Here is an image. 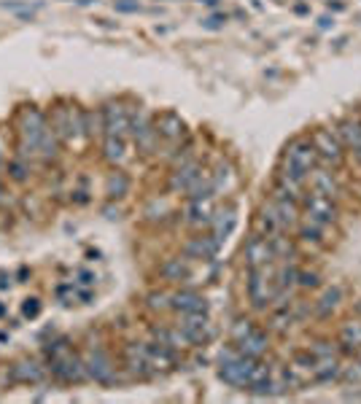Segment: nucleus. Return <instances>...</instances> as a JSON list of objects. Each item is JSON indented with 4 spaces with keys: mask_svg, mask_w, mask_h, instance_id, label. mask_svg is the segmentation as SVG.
Here are the masks:
<instances>
[{
    "mask_svg": "<svg viewBox=\"0 0 361 404\" xmlns=\"http://www.w3.org/2000/svg\"><path fill=\"white\" fill-rule=\"evenodd\" d=\"M321 286V275L318 269H310V267H299L296 272V288H305V291H313Z\"/></svg>",
    "mask_w": 361,
    "mask_h": 404,
    "instance_id": "29",
    "label": "nucleus"
},
{
    "mask_svg": "<svg viewBox=\"0 0 361 404\" xmlns=\"http://www.w3.org/2000/svg\"><path fill=\"white\" fill-rule=\"evenodd\" d=\"M154 127H157L160 138L170 140V143H178V140L187 138V124H184V119H181L178 113H173V111H165L160 119L154 121Z\"/></svg>",
    "mask_w": 361,
    "mask_h": 404,
    "instance_id": "16",
    "label": "nucleus"
},
{
    "mask_svg": "<svg viewBox=\"0 0 361 404\" xmlns=\"http://www.w3.org/2000/svg\"><path fill=\"white\" fill-rule=\"evenodd\" d=\"M308 353L313 359H326V356H337V348L335 342H329V340H316Z\"/></svg>",
    "mask_w": 361,
    "mask_h": 404,
    "instance_id": "30",
    "label": "nucleus"
},
{
    "mask_svg": "<svg viewBox=\"0 0 361 404\" xmlns=\"http://www.w3.org/2000/svg\"><path fill=\"white\" fill-rule=\"evenodd\" d=\"M38 310H40L38 299H33V305H25V315H38Z\"/></svg>",
    "mask_w": 361,
    "mask_h": 404,
    "instance_id": "37",
    "label": "nucleus"
},
{
    "mask_svg": "<svg viewBox=\"0 0 361 404\" xmlns=\"http://www.w3.org/2000/svg\"><path fill=\"white\" fill-rule=\"evenodd\" d=\"M313 377H316V383H337V380H343V364H340L337 356L316 359V364H313Z\"/></svg>",
    "mask_w": 361,
    "mask_h": 404,
    "instance_id": "21",
    "label": "nucleus"
},
{
    "mask_svg": "<svg viewBox=\"0 0 361 404\" xmlns=\"http://www.w3.org/2000/svg\"><path fill=\"white\" fill-rule=\"evenodd\" d=\"M332 25H335V19H329V16H323V19H321V25H318V27H321V30H326V27H332Z\"/></svg>",
    "mask_w": 361,
    "mask_h": 404,
    "instance_id": "39",
    "label": "nucleus"
},
{
    "mask_svg": "<svg viewBox=\"0 0 361 404\" xmlns=\"http://www.w3.org/2000/svg\"><path fill=\"white\" fill-rule=\"evenodd\" d=\"M200 173H202L200 159H189V162H184V164H178V167H173V175H170V189L187 194L189 186L197 181V175Z\"/></svg>",
    "mask_w": 361,
    "mask_h": 404,
    "instance_id": "17",
    "label": "nucleus"
},
{
    "mask_svg": "<svg viewBox=\"0 0 361 404\" xmlns=\"http://www.w3.org/2000/svg\"><path fill=\"white\" fill-rule=\"evenodd\" d=\"M189 345H208L213 340V326L208 321V313H181V321L175 323Z\"/></svg>",
    "mask_w": 361,
    "mask_h": 404,
    "instance_id": "6",
    "label": "nucleus"
},
{
    "mask_svg": "<svg viewBox=\"0 0 361 404\" xmlns=\"http://www.w3.org/2000/svg\"><path fill=\"white\" fill-rule=\"evenodd\" d=\"M84 366H87V377L100 383V386H113L119 377H116V366L108 359L106 350L100 348H89L84 356Z\"/></svg>",
    "mask_w": 361,
    "mask_h": 404,
    "instance_id": "7",
    "label": "nucleus"
},
{
    "mask_svg": "<svg viewBox=\"0 0 361 404\" xmlns=\"http://www.w3.org/2000/svg\"><path fill=\"white\" fill-rule=\"evenodd\" d=\"M218 248H221V242L216 240L213 235H205V237H191V240L184 245V254L189 259H213L218 254Z\"/></svg>",
    "mask_w": 361,
    "mask_h": 404,
    "instance_id": "20",
    "label": "nucleus"
},
{
    "mask_svg": "<svg viewBox=\"0 0 361 404\" xmlns=\"http://www.w3.org/2000/svg\"><path fill=\"white\" fill-rule=\"evenodd\" d=\"M267 240H270V245H272V254H275V259H294L296 245H294V240L289 237V232L272 235V237H267Z\"/></svg>",
    "mask_w": 361,
    "mask_h": 404,
    "instance_id": "26",
    "label": "nucleus"
},
{
    "mask_svg": "<svg viewBox=\"0 0 361 404\" xmlns=\"http://www.w3.org/2000/svg\"><path fill=\"white\" fill-rule=\"evenodd\" d=\"M127 369L133 372V377H138V380H148V377H154L157 375V369L151 366V361H148V356H146V345H130L127 348Z\"/></svg>",
    "mask_w": 361,
    "mask_h": 404,
    "instance_id": "14",
    "label": "nucleus"
},
{
    "mask_svg": "<svg viewBox=\"0 0 361 404\" xmlns=\"http://www.w3.org/2000/svg\"><path fill=\"white\" fill-rule=\"evenodd\" d=\"M256 364H259V359H251V356L240 353L235 348V342H232V345L221 348V353H218V380H224L232 388L245 391L251 386Z\"/></svg>",
    "mask_w": 361,
    "mask_h": 404,
    "instance_id": "1",
    "label": "nucleus"
},
{
    "mask_svg": "<svg viewBox=\"0 0 361 404\" xmlns=\"http://www.w3.org/2000/svg\"><path fill=\"white\" fill-rule=\"evenodd\" d=\"M43 366L35 361H22V364H16L11 369V377L16 380V383H40L43 380Z\"/></svg>",
    "mask_w": 361,
    "mask_h": 404,
    "instance_id": "24",
    "label": "nucleus"
},
{
    "mask_svg": "<svg viewBox=\"0 0 361 404\" xmlns=\"http://www.w3.org/2000/svg\"><path fill=\"white\" fill-rule=\"evenodd\" d=\"M235 348L240 350V353H245V356H251V359H265V353H267V335L259 332L254 326L248 335L235 340Z\"/></svg>",
    "mask_w": 361,
    "mask_h": 404,
    "instance_id": "19",
    "label": "nucleus"
},
{
    "mask_svg": "<svg viewBox=\"0 0 361 404\" xmlns=\"http://www.w3.org/2000/svg\"><path fill=\"white\" fill-rule=\"evenodd\" d=\"M213 197H197V200H189V208H187V221L189 227L194 229H202V227H211V221H213Z\"/></svg>",
    "mask_w": 361,
    "mask_h": 404,
    "instance_id": "11",
    "label": "nucleus"
},
{
    "mask_svg": "<svg viewBox=\"0 0 361 404\" xmlns=\"http://www.w3.org/2000/svg\"><path fill=\"white\" fill-rule=\"evenodd\" d=\"M200 3H208V6H216V3H218V0H200Z\"/></svg>",
    "mask_w": 361,
    "mask_h": 404,
    "instance_id": "41",
    "label": "nucleus"
},
{
    "mask_svg": "<svg viewBox=\"0 0 361 404\" xmlns=\"http://www.w3.org/2000/svg\"><path fill=\"white\" fill-rule=\"evenodd\" d=\"M356 313H361V302H359V305H356Z\"/></svg>",
    "mask_w": 361,
    "mask_h": 404,
    "instance_id": "42",
    "label": "nucleus"
},
{
    "mask_svg": "<svg viewBox=\"0 0 361 404\" xmlns=\"http://www.w3.org/2000/svg\"><path fill=\"white\" fill-rule=\"evenodd\" d=\"M127 189H130V181H127V175H124V173H111V175H108L106 194L111 197V200L124 197V194H127Z\"/></svg>",
    "mask_w": 361,
    "mask_h": 404,
    "instance_id": "28",
    "label": "nucleus"
},
{
    "mask_svg": "<svg viewBox=\"0 0 361 404\" xmlns=\"http://www.w3.org/2000/svg\"><path fill=\"white\" fill-rule=\"evenodd\" d=\"M340 350H343V353H356V350H361V318H353V321L343 323V329H340Z\"/></svg>",
    "mask_w": 361,
    "mask_h": 404,
    "instance_id": "23",
    "label": "nucleus"
},
{
    "mask_svg": "<svg viewBox=\"0 0 361 404\" xmlns=\"http://www.w3.org/2000/svg\"><path fill=\"white\" fill-rule=\"evenodd\" d=\"M337 138L345 151L353 154V159L361 164V116H345L337 121Z\"/></svg>",
    "mask_w": 361,
    "mask_h": 404,
    "instance_id": "8",
    "label": "nucleus"
},
{
    "mask_svg": "<svg viewBox=\"0 0 361 404\" xmlns=\"http://www.w3.org/2000/svg\"><path fill=\"white\" fill-rule=\"evenodd\" d=\"M89 3H94V0H79V6H89Z\"/></svg>",
    "mask_w": 361,
    "mask_h": 404,
    "instance_id": "40",
    "label": "nucleus"
},
{
    "mask_svg": "<svg viewBox=\"0 0 361 404\" xmlns=\"http://www.w3.org/2000/svg\"><path fill=\"white\" fill-rule=\"evenodd\" d=\"M299 208H302V215H308L313 221H321L326 227L337 224V218H340V211H337L335 200H329V197H323V194H316V191H305Z\"/></svg>",
    "mask_w": 361,
    "mask_h": 404,
    "instance_id": "5",
    "label": "nucleus"
},
{
    "mask_svg": "<svg viewBox=\"0 0 361 404\" xmlns=\"http://www.w3.org/2000/svg\"><path fill=\"white\" fill-rule=\"evenodd\" d=\"M283 164L289 167H296V170H305L310 173L316 164H318V154H316V146L310 138H294L289 140L286 148H283Z\"/></svg>",
    "mask_w": 361,
    "mask_h": 404,
    "instance_id": "4",
    "label": "nucleus"
},
{
    "mask_svg": "<svg viewBox=\"0 0 361 404\" xmlns=\"http://www.w3.org/2000/svg\"><path fill=\"white\" fill-rule=\"evenodd\" d=\"M343 377H345V380H353V383H361V361L350 364V366H343Z\"/></svg>",
    "mask_w": 361,
    "mask_h": 404,
    "instance_id": "33",
    "label": "nucleus"
},
{
    "mask_svg": "<svg viewBox=\"0 0 361 404\" xmlns=\"http://www.w3.org/2000/svg\"><path fill=\"white\" fill-rule=\"evenodd\" d=\"M340 302H343V286H329V288H323L321 296L313 302V310H316L318 318H329V315L340 308Z\"/></svg>",
    "mask_w": 361,
    "mask_h": 404,
    "instance_id": "22",
    "label": "nucleus"
},
{
    "mask_svg": "<svg viewBox=\"0 0 361 404\" xmlns=\"http://www.w3.org/2000/svg\"><path fill=\"white\" fill-rule=\"evenodd\" d=\"M235 227H238V211H235V208H221V211H216L213 213L211 235L224 245V240L235 232Z\"/></svg>",
    "mask_w": 361,
    "mask_h": 404,
    "instance_id": "18",
    "label": "nucleus"
},
{
    "mask_svg": "<svg viewBox=\"0 0 361 404\" xmlns=\"http://www.w3.org/2000/svg\"><path fill=\"white\" fill-rule=\"evenodd\" d=\"M116 9H119V11H127V13L140 11V6H138V3H116Z\"/></svg>",
    "mask_w": 361,
    "mask_h": 404,
    "instance_id": "36",
    "label": "nucleus"
},
{
    "mask_svg": "<svg viewBox=\"0 0 361 404\" xmlns=\"http://www.w3.org/2000/svg\"><path fill=\"white\" fill-rule=\"evenodd\" d=\"M245 262H248V267H262V264L275 262V254H272V245H270L267 237H262L256 232L248 237V242H245Z\"/></svg>",
    "mask_w": 361,
    "mask_h": 404,
    "instance_id": "12",
    "label": "nucleus"
},
{
    "mask_svg": "<svg viewBox=\"0 0 361 404\" xmlns=\"http://www.w3.org/2000/svg\"><path fill=\"white\" fill-rule=\"evenodd\" d=\"M254 227H256L254 232H256V235H262V237H272V235H281V232H286L281 215L275 213V208H272V202H270V200L262 202V208H259V215H256Z\"/></svg>",
    "mask_w": 361,
    "mask_h": 404,
    "instance_id": "13",
    "label": "nucleus"
},
{
    "mask_svg": "<svg viewBox=\"0 0 361 404\" xmlns=\"http://www.w3.org/2000/svg\"><path fill=\"white\" fill-rule=\"evenodd\" d=\"M160 275L165 281H184V278H189L187 262L184 259H167L160 267Z\"/></svg>",
    "mask_w": 361,
    "mask_h": 404,
    "instance_id": "27",
    "label": "nucleus"
},
{
    "mask_svg": "<svg viewBox=\"0 0 361 404\" xmlns=\"http://www.w3.org/2000/svg\"><path fill=\"white\" fill-rule=\"evenodd\" d=\"M310 191H316V194H323V197H329V200H337L340 197V184H337L335 173L329 170V167H321V164H316L313 170H310Z\"/></svg>",
    "mask_w": 361,
    "mask_h": 404,
    "instance_id": "10",
    "label": "nucleus"
},
{
    "mask_svg": "<svg viewBox=\"0 0 361 404\" xmlns=\"http://www.w3.org/2000/svg\"><path fill=\"white\" fill-rule=\"evenodd\" d=\"M146 305L151 310H170V294L167 291H151L146 296Z\"/></svg>",
    "mask_w": 361,
    "mask_h": 404,
    "instance_id": "31",
    "label": "nucleus"
},
{
    "mask_svg": "<svg viewBox=\"0 0 361 404\" xmlns=\"http://www.w3.org/2000/svg\"><path fill=\"white\" fill-rule=\"evenodd\" d=\"M103 157H106L111 164H121V162L127 159V146H124V138L106 135V143H103Z\"/></svg>",
    "mask_w": 361,
    "mask_h": 404,
    "instance_id": "25",
    "label": "nucleus"
},
{
    "mask_svg": "<svg viewBox=\"0 0 361 404\" xmlns=\"http://www.w3.org/2000/svg\"><path fill=\"white\" fill-rule=\"evenodd\" d=\"M130 130V113L121 103H108L103 108V135H116L124 138Z\"/></svg>",
    "mask_w": 361,
    "mask_h": 404,
    "instance_id": "9",
    "label": "nucleus"
},
{
    "mask_svg": "<svg viewBox=\"0 0 361 404\" xmlns=\"http://www.w3.org/2000/svg\"><path fill=\"white\" fill-rule=\"evenodd\" d=\"M11 173H13V178H16V181H25V164H22V162H13Z\"/></svg>",
    "mask_w": 361,
    "mask_h": 404,
    "instance_id": "35",
    "label": "nucleus"
},
{
    "mask_svg": "<svg viewBox=\"0 0 361 404\" xmlns=\"http://www.w3.org/2000/svg\"><path fill=\"white\" fill-rule=\"evenodd\" d=\"M79 278H81V283H84V286H89V283L94 281L92 272H79Z\"/></svg>",
    "mask_w": 361,
    "mask_h": 404,
    "instance_id": "38",
    "label": "nucleus"
},
{
    "mask_svg": "<svg viewBox=\"0 0 361 404\" xmlns=\"http://www.w3.org/2000/svg\"><path fill=\"white\" fill-rule=\"evenodd\" d=\"M227 22V16H208V19H202V27L205 30H221Z\"/></svg>",
    "mask_w": 361,
    "mask_h": 404,
    "instance_id": "34",
    "label": "nucleus"
},
{
    "mask_svg": "<svg viewBox=\"0 0 361 404\" xmlns=\"http://www.w3.org/2000/svg\"><path fill=\"white\" fill-rule=\"evenodd\" d=\"M310 140H313V146H316V154H318V164H321V167L335 170V167L343 164L345 148L340 143L335 127H318V130H313V133H310Z\"/></svg>",
    "mask_w": 361,
    "mask_h": 404,
    "instance_id": "3",
    "label": "nucleus"
},
{
    "mask_svg": "<svg viewBox=\"0 0 361 404\" xmlns=\"http://www.w3.org/2000/svg\"><path fill=\"white\" fill-rule=\"evenodd\" d=\"M278 296V283H275V267L272 262L262 267H248V299L256 310H267L272 299Z\"/></svg>",
    "mask_w": 361,
    "mask_h": 404,
    "instance_id": "2",
    "label": "nucleus"
},
{
    "mask_svg": "<svg viewBox=\"0 0 361 404\" xmlns=\"http://www.w3.org/2000/svg\"><path fill=\"white\" fill-rule=\"evenodd\" d=\"M170 310L175 313H208V302L191 288H181L170 294Z\"/></svg>",
    "mask_w": 361,
    "mask_h": 404,
    "instance_id": "15",
    "label": "nucleus"
},
{
    "mask_svg": "<svg viewBox=\"0 0 361 404\" xmlns=\"http://www.w3.org/2000/svg\"><path fill=\"white\" fill-rule=\"evenodd\" d=\"M251 329H254V323H251V321H243V318H240V321L232 326V342H235V340H240L243 335H248Z\"/></svg>",
    "mask_w": 361,
    "mask_h": 404,
    "instance_id": "32",
    "label": "nucleus"
}]
</instances>
